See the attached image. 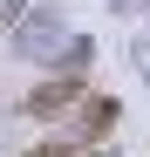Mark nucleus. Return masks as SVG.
Instances as JSON below:
<instances>
[{"mask_svg": "<svg viewBox=\"0 0 150 157\" xmlns=\"http://www.w3.org/2000/svg\"><path fill=\"white\" fill-rule=\"evenodd\" d=\"M21 157H89V144H75L68 130H62V137H41L34 150H21Z\"/></svg>", "mask_w": 150, "mask_h": 157, "instance_id": "3", "label": "nucleus"}, {"mask_svg": "<svg viewBox=\"0 0 150 157\" xmlns=\"http://www.w3.org/2000/svg\"><path fill=\"white\" fill-rule=\"evenodd\" d=\"M21 14H28L21 0H0V28H21Z\"/></svg>", "mask_w": 150, "mask_h": 157, "instance_id": "4", "label": "nucleus"}, {"mask_svg": "<svg viewBox=\"0 0 150 157\" xmlns=\"http://www.w3.org/2000/svg\"><path fill=\"white\" fill-rule=\"evenodd\" d=\"M82 62H89V48H82V55H75L68 68H55L48 82H34L28 96H21V116H28V123H62L75 102L89 96V75H82Z\"/></svg>", "mask_w": 150, "mask_h": 157, "instance_id": "1", "label": "nucleus"}, {"mask_svg": "<svg viewBox=\"0 0 150 157\" xmlns=\"http://www.w3.org/2000/svg\"><path fill=\"white\" fill-rule=\"evenodd\" d=\"M116 116H123V109H116V96H96V89H89V96L62 116V130H68L75 144H103L109 130H116Z\"/></svg>", "mask_w": 150, "mask_h": 157, "instance_id": "2", "label": "nucleus"}]
</instances>
